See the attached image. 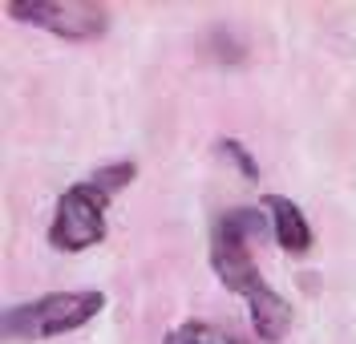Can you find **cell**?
I'll return each mask as SVG.
<instances>
[{"instance_id": "cell-1", "label": "cell", "mask_w": 356, "mask_h": 344, "mask_svg": "<svg viewBox=\"0 0 356 344\" xmlns=\"http://www.w3.org/2000/svg\"><path fill=\"white\" fill-rule=\"evenodd\" d=\"M259 231H264V215L255 206H235V211L219 215L215 235H211V268L235 296L247 300L251 328L259 332V341L280 344L291 328V308L264 279L255 255H251V243L259 239Z\"/></svg>"}, {"instance_id": "cell-3", "label": "cell", "mask_w": 356, "mask_h": 344, "mask_svg": "<svg viewBox=\"0 0 356 344\" xmlns=\"http://www.w3.org/2000/svg\"><path fill=\"white\" fill-rule=\"evenodd\" d=\"M106 206H110V195L93 179L73 183L61 195L57 215L49 223V243L57 252H86L93 243H102L106 239Z\"/></svg>"}, {"instance_id": "cell-5", "label": "cell", "mask_w": 356, "mask_h": 344, "mask_svg": "<svg viewBox=\"0 0 356 344\" xmlns=\"http://www.w3.org/2000/svg\"><path fill=\"white\" fill-rule=\"evenodd\" d=\"M264 211L271 215V235L288 255H308L312 252V227L304 211L284 199V195H264Z\"/></svg>"}, {"instance_id": "cell-4", "label": "cell", "mask_w": 356, "mask_h": 344, "mask_svg": "<svg viewBox=\"0 0 356 344\" xmlns=\"http://www.w3.org/2000/svg\"><path fill=\"white\" fill-rule=\"evenodd\" d=\"M13 21L37 24L44 33H57L65 41H93L110 28V8L102 0H13L4 4Z\"/></svg>"}, {"instance_id": "cell-8", "label": "cell", "mask_w": 356, "mask_h": 344, "mask_svg": "<svg viewBox=\"0 0 356 344\" xmlns=\"http://www.w3.org/2000/svg\"><path fill=\"white\" fill-rule=\"evenodd\" d=\"M219 154H227V158L235 162V170L243 174V179H259V166H255V158H251V150H247L243 142H235V138H222L219 142Z\"/></svg>"}, {"instance_id": "cell-6", "label": "cell", "mask_w": 356, "mask_h": 344, "mask_svg": "<svg viewBox=\"0 0 356 344\" xmlns=\"http://www.w3.org/2000/svg\"><path fill=\"white\" fill-rule=\"evenodd\" d=\"M162 344H247V341H239L235 332H227L219 324L186 320V324H178V328H170V332L162 336Z\"/></svg>"}, {"instance_id": "cell-7", "label": "cell", "mask_w": 356, "mask_h": 344, "mask_svg": "<svg viewBox=\"0 0 356 344\" xmlns=\"http://www.w3.org/2000/svg\"><path fill=\"white\" fill-rule=\"evenodd\" d=\"M89 179H93V183H97V186H102V190H106V195L113 199L118 190H126V186H130L134 179H138V162H130V158L106 162V166H97V170H93Z\"/></svg>"}, {"instance_id": "cell-2", "label": "cell", "mask_w": 356, "mask_h": 344, "mask_svg": "<svg viewBox=\"0 0 356 344\" xmlns=\"http://www.w3.org/2000/svg\"><path fill=\"white\" fill-rule=\"evenodd\" d=\"M106 308L102 288H77V292H49L29 304L4 308V336L8 341H49V336H65L73 328H86L97 312Z\"/></svg>"}]
</instances>
